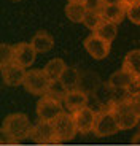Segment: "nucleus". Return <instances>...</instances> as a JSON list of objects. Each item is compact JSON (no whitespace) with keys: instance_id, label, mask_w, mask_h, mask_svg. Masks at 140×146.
Listing matches in <instances>:
<instances>
[{"instance_id":"f257e3e1","label":"nucleus","mask_w":140,"mask_h":146,"mask_svg":"<svg viewBox=\"0 0 140 146\" xmlns=\"http://www.w3.org/2000/svg\"><path fill=\"white\" fill-rule=\"evenodd\" d=\"M32 122H30L29 116L24 113H11L2 122V143L7 145H16V143L22 141L26 138H30L32 133Z\"/></svg>"},{"instance_id":"f03ea898","label":"nucleus","mask_w":140,"mask_h":146,"mask_svg":"<svg viewBox=\"0 0 140 146\" xmlns=\"http://www.w3.org/2000/svg\"><path fill=\"white\" fill-rule=\"evenodd\" d=\"M110 108H111V111H113L116 121H118V125H119L121 130H129V129H134L139 124L140 114L135 111L134 105L131 103V100L127 99V97L111 102Z\"/></svg>"},{"instance_id":"7ed1b4c3","label":"nucleus","mask_w":140,"mask_h":146,"mask_svg":"<svg viewBox=\"0 0 140 146\" xmlns=\"http://www.w3.org/2000/svg\"><path fill=\"white\" fill-rule=\"evenodd\" d=\"M51 83L53 81L49 80V76L45 73L43 68H32L27 70L22 86L32 95H46L51 88Z\"/></svg>"},{"instance_id":"20e7f679","label":"nucleus","mask_w":140,"mask_h":146,"mask_svg":"<svg viewBox=\"0 0 140 146\" xmlns=\"http://www.w3.org/2000/svg\"><path fill=\"white\" fill-rule=\"evenodd\" d=\"M65 111L62 100L54 99L51 95H41L37 102V116L40 121H54Z\"/></svg>"},{"instance_id":"39448f33","label":"nucleus","mask_w":140,"mask_h":146,"mask_svg":"<svg viewBox=\"0 0 140 146\" xmlns=\"http://www.w3.org/2000/svg\"><path fill=\"white\" fill-rule=\"evenodd\" d=\"M118 121L115 117L113 111H111L110 105L97 111V121H96V129L92 133H96V137H110L115 135L116 132H119Z\"/></svg>"},{"instance_id":"423d86ee","label":"nucleus","mask_w":140,"mask_h":146,"mask_svg":"<svg viewBox=\"0 0 140 146\" xmlns=\"http://www.w3.org/2000/svg\"><path fill=\"white\" fill-rule=\"evenodd\" d=\"M30 140L33 143H37L40 146H46V145H61L57 135H56L54 125H53L51 121H40L32 129V133H30Z\"/></svg>"},{"instance_id":"0eeeda50","label":"nucleus","mask_w":140,"mask_h":146,"mask_svg":"<svg viewBox=\"0 0 140 146\" xmlns=\"http://www.w3.org/2000/svg\"><path fill=\"white\" fill-rule=\"evenodd\" d=\"M53 125H54V130H56V135H57L59 143L70 141V140L78 133L77 125H75L73 114L69 113V111H64L61 116L56 117V119L53 121Z\"/></svg>"},{"instance_id":"6e6552de","label":"nucleus","mask_w":140,"mask_h":146,"mask_svg":"<svg viewBox=\"0 0 140 146\" xmlns=\"http://www.w3.org/2000/svg\"><path fill=\"white\" fill-rule=\"evenodd\" d=\"M73 119H75V125H77L78 133H91L96 129V121H97V113L89 106L75 111Z\"/></svg>"},{"instance_id":"1a4fd4ad","label":"nucleus","mask_w":140,"mask_h":146,"mask_svg":"<svg viewBox=\"0 0 140 146\" xmlns=\"http://www.w3.org/2000/svg\"><path fill=\"white\" fill-rule=\"evenodd\" d=\"M110 44L111 43L99 38V36L94 35V33L86 36L85 41H83V46H85V49L88 51V54L91 56L92 59H96V60H102V59H105L110 54Z\"/></svg>"},{"instance_id":"9d476101","label":"nucleus","mask_w":140,"mask_h":146,"mask_svg":"<svg viewBox=\"0 0 140 146\" xmlns=\"http://www.w3.org/2000/svg\"><path fill=\"white\" fill-rule=\"evenodd\" d=\"M35 57H37V51L33 49L32 43L21 41L18 44H13V62L21 65L22 68L32 67Z\"/></svg>"},{"instance_id":"9b49d317","label":"nucleus","mask_w":140,"mask_h":146,"mask_svg":"<svg viewBox=\"0 0 140 146\" xmlns=\"http://www.w3.org/2000/svg\"><path fill=\"white\" fill-rule=\"evenodd\" d=\"M0 73H2V80L7 86H19V84L22 86L27 70L15 62H10L0 65Z\"/></svg>"},{"instance_id":"f8f14e48","label":"nucleus","mask_w":140,"mask_h":146,"mask_svg":"<svg viewBox=\"0 0 140 146\" xmlns=\"http://www.w3.org/2000/svg\"><path fill=\"white\" fill-rule=\"evenodd\" d=\"M62 103H64L65 111L75 113L78 110L88 106V94H86V91H83V89H72V91H67Z\"/></svg>"},{"instance_id":"ddd939ff","label":"nucleus","mask_w":140,"mask_h":146,"mask_svg":"<svg viewBox=\"0 0 140 146\" xmlns=\"http://www.w3.org/2000/svg\"><path fill=\"white\" fill-rule=\"evenodd\" d=\"M127 13V7H124L123 3H107L103 5L100 10V16L105 21H110L113 24H119L123 21V18Z\"/></svg>"},{"instance_id":"4468645a","label":"nucleus","mask_w":140,"mask_h":146,"mask_svg":"<svg viewBox=\"0 0 140 146\" xmlns=\"http://www.w3.org/2000/svg\"><path fill=\"white\" fill-rule=\"evenodd\" d=\"M88 13L85 0H77V2H67L65 5V16L72 22H83L85 16Z\"/></svg>"},{"instance_id":"2eb2a0df","label":"nucleus","mask_w":140,"mask_h":146,"mask_svg":"<svg viewBox=\"0 0 140 146\" xmlns=\"http://www.w3.org/2000/svg\"><path fill=\"white\" fill-rule=\"evenodd\" d=\"M132 80H134V76L129 72H126L124 68L116 70L115 73H111L110 80H108V88L126 92V89H127V86L132 83Z\"/></svg>"},{"instance_id":"dca6fc26","label":"nucleus","mask_w":140,"mask_h":146,"mask_svg":"<svg viewBox=\"0 0 140 146\" xmlns=\"http://www.w3.org/2000/svg\"><path fill=\"white\" fill-rule=\"evenodd\" d=\"M32 46L37 52H48L54 46V38L51 36V33L45 32V30H38L35 35L32 36Z\"/></svg>"},{"instance_id":"f3484780","label":"nucleus","mask_w":140,"mask_h":146,"mask_svg":"<svg viewBox=\"0 0 140 146\" xmlns=\"http://www.w3.org/2000/svg\"><path fill=\"white\" fill-rule=\"evenodd\" d=\"M121 68L129 72L134 78H140V49H132L124 56Z\"/></svg>"},{"instance_id":"a211bd4d","label":"nucleus","mask_w":140,"mask_h":146,"mask_svg":"<svg viewBox=\"0 0 140 146\" xmlns=\"http://www.w3.org/2000/svg\"><path fill=\"white\" fill-rule=\"evenodd\" d=\"M67 65L65 62H64V59L61 57H56V59H51L46 65H45V73L49 76V80L51 81H59L61 76L64 75V72H65Z\"/></svg>"},{"instance_id":"6ab92c4d","label":"nucleus","mask_w":140,"mask_h":146,"mask_svg":"<svg viewBox=\"0 0 140 146\" xmlns=\"http://www.w3.org/2000/svg\"><path fill=\"white\" fill-rule=\"evenodd\" d=\"M118 24H113V22L110 21H105L103 19L102 22H100L99 26H97V29L94 30V35H97L99 38H102V40L108 41V43H111V41L116 38V33H118Z\"/></svg>"},{"instance_id":"aec40b11","label":"nucleus","mask_w":140,"mask_h":146,"mask_svg":"<svg viewBox=\"0 0 140 146\" xmlns=\"http://www.w3.org/2000/svg\"><path fill=\"white\" fill-rule=\"evenodd\" d=\"M61 83L65 86L67 91H72V89H78V84H80V73L78 70L72 68V67H67L64 75L61 76Z\"/></svg>"},{"instance_id":"412c9836","label":"nucleus","mask_w":140,"mask_h":146,"mask_svg":"<svg viewBox=\"0 0 140 146\" xmlns=\"http://www.w3.org/2000/svg\"><path fill=\"white\" fill-rule=\"evenodd\" d=\"M103 19H102V16H100V13L99 11H91V10H88V13H86V16H85V21H83V24H85L86 27H88L89 30H94L97 29V26H99L100 22H102Z\"/></svg>"},{"instance_id":"4be33fe9","label":"nucleus","mask_w":140,"mask_h":146,"mask_svg":"<svg viewBox=\"0 0 140 146\" xmlns=\"http://www.w3.org/2000/svg\"><path fill=\"white\" fill-rule=\"evenodd\" d=\"M65 94H67L65 86H64L61 81H53V83H51V88H49V91H48V95H51V97H54V99L64 100Z\"/></svg>"},{"instance_id":"5701e85b","label":"nucleus","mask_w":140,"mask_h":146,"mask_svg":"<svg viewBox=\"0 0 140 146\" xmlns=\"http://www.w3.org/2000/svg\"><path fill=\"white\" fill-rule=\"evenodd\" d=\"M13 62V46L7 43L0 44V65Z\"/></svg>"},{"instance_id":"b1692460","label":"nucleus","mask_w":140,"mask_h":146,"mask_svg":"<svg viewBox=\"0 0 140 146\" xmlns=\"http://www.w3.org/2000/svg\"><path fill=\"white\" fill-rule=\"evenodd\" d=\"M126 16L131 19V22L140 26V0L135 2V3H132L131 7H127V13H126Z\"/></svg>"},{"instance_id":"393cba45","label":"nucleus","mask_w":140,"mask_h":146,"mask_svg":"<svg viewBox=\"0 0 140 146\" xmlns=\"http://www.w3.org/2000/svg\"><path fill=\"white\" fill-rule=\"evenodd\" d=\"M126 94L127 95H135V94H140V78H134L132 83L127 86L126 89Z\"/></svg>"},{"instance_id":"a878e982","label":"nucleus","mask_w":140,"mask_h":146,"mask_svg":"<svg viewBox=\"0 0 140 146\" xmlns=\"http://www.w3.org/2000/svg\"><path fill=\"white\" fill-rule=\"evenodd\" d=\"M85 3H86V7H88V10L99 11V13H100V10H102V7L105 5L103 0H85Z\"/></svg>"},{"instance_id":"bb28decb","label":"nucleus","mask_w":140,"mask_h":146,"mask_svg":"<svg viewBox=\"0 0 140 146\" xmlns=\"http://www.w3.org/2000/svg\"><path fill=\"white\" fill-rule=\"evenodd\" d=\"M127 99L131 100V103L134 105L135 111L140 114V94H135V95H127Z\"/></svg>"},{"instance_id":"cd10ccee","label":"nucleus","mask_w":140,"mask_h":146,"mask_svg":"<svg viewBox=\"0 0 140 146\" xmlns=\"http://www.w3.org/2000/svg\"><path fill=\"white\" fill-rule=\"evenodd\" d=\"M135 2H139V0H119V3H123L124 7H131V5L135 3Z\"/></svg>"},{"instance_id":"c85d7f7f","label":"nucleus","mask_w":140,"mask_h":146,"mask_svg":"<svg viewBox=\"0 0 140 146\" xmlns=\"http://www.w3.org/2000/svg\"><path fill=\"white\" fill-rule=\"evenodd\" d=\"M131 141H132L134 145H139V143H140V130H139V132L135 133V135L132 137V140H131Z\"/></svg>"},{"instance_id":"c756f323","label":"nucleus","mask_w":140,"mask_h":146,"mask_svg":"<svg viewBox=\"0 0 140 146\" xmlns=\"http://www.w3.org/2000/svg\"><path fill=\"white\" fill-rule=\"evenodd\" d=\"M103 3H119V0H103Z\"/></svg>"},{"instance_id":"7c9ffc66","label":"nucleus","mask_w":140,"mask_h":146,"mask_svg":"<svg viewBox=\"0 0 140 146\" xmlns=\"http://www.w3.org/2000/svg\"><path fill=\"white\" fill-rule=\"evenodd\" d=\"M11 2H21V0H11Z\"/></svg>"},{"instance_id":"2f4dec72","label":"nucleus","mask_w":140,"mask_h":146,"mask_svg":"<svg viewBox=\"0 0 140 146\" xmlns=\"http://www.w3.org/2000/svg\"><path fill=\"white\" fill-rule=\"evenodd\" d=\"M69 2H77V0H69Z\"/></svg>"},{"instance_id":"473e14b6","label":"nucleus","mask_w":140,"mask_h":146,"mask_svg":"<svg viewBox=\"0 0 140 146\" xmlns=\"http://www.w3.org/2000/svg\"><path fill=\"white\" fill-rule=\"evenodd\" d=\"M46 146H53V145H46Z\"/></svg>"}]
</instances>
